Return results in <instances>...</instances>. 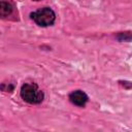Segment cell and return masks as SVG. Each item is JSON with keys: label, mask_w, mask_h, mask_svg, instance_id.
Instances as JSON below:
<instances>
[{"label": "cell", "mask_w": 132, "mask_h": 132, "mask_svg": "<svg viewBox=\"0 0 132 132\" xmlns=\"http://www.w3.org/2000/svg\"><path fill=\"white\" fill-rule=\"evenodd\" d=\"M21 97L24 101L30 104H38L43 100L44 94L37 85L35 84H25L21 89Z\"/></svg>", "instance_id": "obj_1"}, {"label": "cell", "mask_w": 132, "mask_h": 132, "mask_svg": "<svg viewBox=\"0 0 132 132\" xmlns=\"http://www.w3.org/2000/svg\"><path fill=\"white\" fill-rule=\"evenodd\" d=\"M32 20L41 27H47L54 24L56 20V14L54 10L50 7H42L31 13Z\"/></svg>", "instance_id": "obj_2"}, {"label": "cell", "mask_w": 132, "mask_h": 132, "mask_svg": "<svg viewBox=\"0 0 132 132\" xmlns=\"http://www.w3.org/2000/svg\"><path fill=\"white\" fill-rule=\"evenodd\" d=\"M69 100L71 103H73L77 106H85V104L89 100V97L85 92H82L80 90H76L69 94Z\"/></svg>", "instance_id": "obj_3"}, {"label": "cell", "mask_w": 132, "mask_h": 132, "mask_svg": "<svg viewBox=\"0 0 132 132\" xmlns=\"http://www.w3.org/2000/svg\"><path fill=\"white\" fill-rule=\"evenodd\" d=\"M13 11V5L8 0H0V18H7Z\"/></svg>", "instance_id": "obj_4"}, {"label": "cell", "mask_w": 132, "mask_h": 132, "mask_svg": "<svg viewBox=\"0 0 132 132\" xmlns=\"http://www.w3.org/2000/svg\"><path fill=\"white\" fill-rule=\"evenodd\" d=\"M34 1H39V0H34Z\"/></svg>", "instance_id": "obj_5"}]
</instances>
